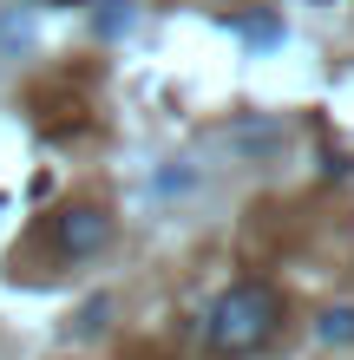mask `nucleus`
I'll return each mask as SVG.
<instances>
[{
  "label": "nucleus",
  "instance_id": "7ed1b4c3",
  "mask_svg": "<svg viewBox=\"0 0 354 360\" xmlns=\"http://www.w3.org/2000/svg\"><path fill=\"white\" fill-rule=\"evenodd\" d=\"M315 334H322V341H354V308H322V321H315Z\"/></svg>",
  "mask_w": 354,
  "mask_h": 360
},
{
  "label": "nucleus",
  "instance_id": "f03ea898",
  "mask_svg": "<svg viewBox=\"0 0 354 360\" xmlns=\"http://www.w3.org/2000/svg\"><path fill=\"white\" fill-rule=\"evenodd\" d=\"M39 236H46V256L53 262H92V256H106L112 249V236H118V217L99 197H72V203H59L53 217H46V229H39Z\"/></svg>",
  "mask_w": 354,
  "mask_h": 360
},
{
  "label": "nucleus",
  "instance_id": "f257e3e1",
  "mask_svg": "<svg viewBox=\"0 0 354 360\" xmlns=\"http://www.w3.org/2000/svg\"><path fill=\"white\" fill-rule=\"evenodd\" d=\"M282 334V295L269 282H236L223 288L210 314H203V347L223 354V360H243V354H263L269 341Z\"/></svg>",
  "mask_w": 354,
  "mask_h": 360
}]
</instances>
